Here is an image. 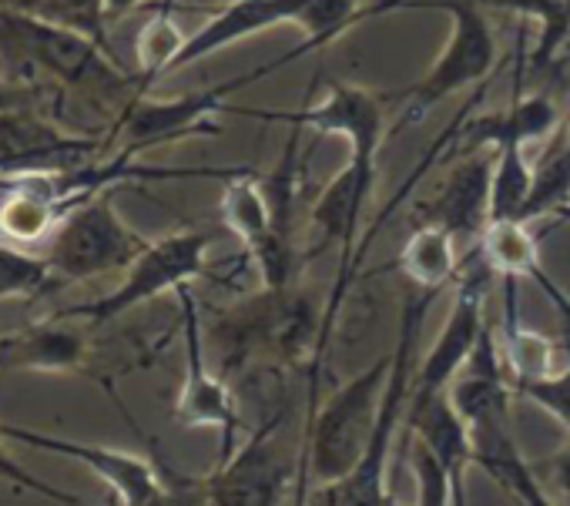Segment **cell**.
<instances>
[{"instance_id":"6da1fadb","label":"cell","mask_w":570,"mask_h":506,"mask_svg":"<svg viewBox=\"0 0 570 506\" xmlns=\"http://www.w3.org/2000/svg\"><path fill=\"white\" fill-rule=\"evenodd\" d=\"M0 75L21 91L61 85L101 101H121V111L145 95V88L108 58V48L14 4L0 8Z\"/></svg>"},{"instance_id":"7a4b0ae2","label":"cell","mask_w":570,"mask_h":506,"mask_svg":"<svg viewBox=\"0 0 570 506\" xmlns=\"http://www.w3.org/2000/svg\"><path fill=\"white\" fill-rule=\"evenodd\" d=\"M436 296L440 292H423V289L410 286V292L403 299V312H400V333L393 343V366H390V379L383 389V406H380L373 443L343 483L323 486L326 506H386V499H390L386 463H390L403 413H410L413 383H416V343H420L426 312H430Z\"/></svg>"},{"instance_id":"3957f363","label":"cell","mask_w":570,"mask_h":506,"mask_svg":"<svg viewBox=\"0 0 570 506\" xmlns=\"http://www.w3.org/2000/svg\"><path fill=\"white\" fill-rule=\"evenodd\" d=\"M390 11H443L450 14V24H453L443 54L423 75V81L410 91L400 125L420 121L430 108L453 98L456 91H466L470 85L483 81L493 71L497 38L480 0H376L370 11H363V21L376 14H390Z\"/></svg>"},{"instance_id":"277c9868","label":"cell","mask_w":570,"mask_h":506,"mask_svg":"<svg viewBox=\"0 0 570 506\" xmlns=\"http://www.w3.org/2000/svg\"><path fill=\"white\" fill-rule=\"evenodd\" d=\"M393 349L346 379L323 406H313L309 426V473L323 486L343 483L373 443L383 389L390 379Z\"/></svg>"},{"instance_id":"5b68a950","label":"cell","mask_w":570,"mask_h":506,"mask_svg":"<svg viewBox=\"0 0 570 506\" xmlns=\"http://www.w3.org/2000/svg\"><path fill=\"white\" fill-rule=\"evenodd\" d=\"M151 241L138 235L111 205V191L75 208L45 248L55 286L91 282L118 269H131Z\"/></svg>"},{"instance_id":"8992f818","label":"cell","mask_w":570,"mask_h":506,"mask_svg":"<svg viewBox=\"0 0 570 506\" xmlns=\"http://www.w3.org/2000/svg\"><path fill=\"white\" fill-rule=\"evenodd\" d=\"M208 245H212V231H198V228L171 231L141 251L111 292H105L91 302H78V306L58 312V319H85L91 326H105L165 292H178L191 279L205 276Z\"/></svg>"},{"instance_id":"52a82bcc","label":"cell","mask_w":570,"mask_h":506,"mask_svg":"<svg viewBox=\"0 0 570 506\" xmlns=\"http://www.w3.org/2000/svg\"><path fill=\"white\" fill-rule=\"evenodd\" d=\"M278 71V61L262 65L248 75H238L218 88H205L195 95H178V98H138L135 105H128L111 131V138L105 145H111L115 138H121V155L135 158L148 148H161V145H175L181 138H195V135H222V125L212 121V115L218 111H232L225 101L255 85L262 75Z\"/></svg>"},{"instance_id":"ba28073f","label":"cell","mask_w":570,"mask_h":506,"mask_svg":"<svg viewBox=\"0 0 570 506\" xmlns=\"http://www.w3.org/2000/svg\"><path fill=\"white\" fill-rule=\"evenodd\" d=\"M490 276L493 272L483 262L480 248L473 251V256L463 259V269H460V279H456V289H453V306L446 312V323H443L433 349L426 353V359L416 366V383H413L410 409L436 399L440 393H446V386L456 379V373L473 356L480 336L487 333L483 299H487Z\"/></svg>"},{"instance_id":"9c48e42d","label":"cell","mask_w":570,"mask_h":506,"mask_svg":"<svg viewBox=\"0 0 570 506\" xmlns=\"http://www.w3.org/2000/svg\"><path fill=\"white\" fill-rule=\"evenodd\" d=\"M282 413L262 423L205 476L212 506H278L293 483V459L278 446Z\"/></svg>"},{"instance_id":"30bf717a","label":"cell","mask_w":570,"mask_h":506,"mask_svg":"<svg viewBox=\"0 0 570 506\" xmlns=\"http://www.w3.org/2000/svg\"><path fill=\"white\" fill-rule=\"evenodd\" d=\"M181 302V343H185V376H181V389L175 399V419L185 429H215L222 436V456H228L238 443L242 433V416L235 406L232 389L225 386V379H218L208 369V356H205V326L195 306V296L185 289L175 292Z\"/></svg>"},{"instance_id":"8fae6325","label":"cell","mask_w":570,"mask_h":506,"mask_svg":"<svg viewBox=\"0 0 570 506\" xmlns=\"http://www.w3.org/2000/svg\"><path fill=\"white\" fill-rule=\"evenodd\" d=\"M105 141L61 131L31 108L0 115V178H35L75 171L88 161H98Z\"/></svg>"},{"instance_id":"7c38bea8","label":"cell","mask_w":570,"mask_h":506,"mask_svg":"<svg viewBox=\"0 0 570 506\" xmlns=\"http://www.w3.org/2000/svg\"><path fill=\"white\" fill-rule=\"evenodd\" d=\"M0 436H4L8 443H18V446L58 453L65 459L81 463L88 473H95L115 493V506H151L155 496L161 493V466L145 459V456L111 449V446H98V443H85V439L41 433V429L18 426V423H0Z\"/></svg>"},{"instance_id":"4fadbf2b","label":"cell","mask_w":570,"mask_h":506,"mask_svg":"<svg viewBox=\"0 0 570 506\" xmlns=\"http://www.w3.org/2000/svg\"><path fill=\"white\" fill-rule=\"evenodd\" d=\"M262 121H285L293 128H313L320 135H340L350 141V155L356 158H380L386 138V111L383 101L343 81H330V95L303 111H238Z\"/></svg>"},{"instance_id":"5bb4252c","label":"cell","mask_w":570,"mask_h":506,"mask_svg":"<svg viewBox=\"0 0 570 506\" xmlns=\"http://www.w3.org/2000/svg\"><path fill=\"white\" fill-rule=\"evenodd\" d=\"M88 369V339L81 329L61 323H31L11 333H0V373H85Z\"/></svg>"},{"instance_id":"9a60e30c","label":"cell","mask_w":570,"mask_h":506,"mask_svg":"<svg viewBox=\"0 0 570 506\" xmlns=\"http://www.w3.org/2000/svg\"><path fill=\"white\" fill-rule=\"evenodd\" d=\"M309 8V0H228V4L208 18L181 48V54L175 58L171 71L178 68H188V65H198L202 58L215 54V51H225L228 44L235 41H245V38H255L268 28H278V24H289L303 18V11Z\"/></svg>"},{"instance_id":"2e32d148","label":"cell","mask_w":570,"mask_h":506,"mask_svg":"<svg viewBox=\"0 0 570 506\" xmlns=\"http://www.w3.org/2000/svg\"><path fill=\"white\" fill-rule=\"evenodd\" d=\"M490 188H493V158L460 161L440 191L420 208L423 225H440L453 238H480L490 221Z\"/></svg>"},{"instance_id":"e0dca14e","label":"cell","mask_w":570,"mask_h":506,"mask_svg":"<svg viewBox=\"0 0 570 506\" xmlns=\"http://www.w3.org/2000/svg\"><path fill=\"white\" fill-rule=\"evenodd\" d=\"M406 426H410L406 433L426 443V449L436 456V463L450 476L456 506H466V473L476 466V446H473V433L466 419L453 409L446 393H440L436 399L423 406H413L406 413Z\"/></svg>"},{"instance_id":"ac0fdd59","label":"cell","mask_w":570,"mask_h":506,"mask_svg":"<svg viewBox=\"0 0 570 506\" xmlns=\"http://www.w3.org/2000/svg\"><path fill=\"white\" fill-rule=\"evenodd\" d=\"M500 282H503V323L497 329V349H500L507 379H510V386L517 393L520 386L550 379L560 369L557 356H563V346L553 343L550 336H540V333L527 329L520 323L517 279H500Z\"/></svg>"},{"instance_id":"d6986e66","label":"cell","mask_w":570,"mask_h":506,"mask_svg":"<svg viewBox=\"0 0 570 506\" xmlns=\"http://www.w3.org/2000/svg\"><path fill=\"white\" fill-rule=\"evenodd\" d=\"M476 248L493 276L517 279V282L520 279L537 282L547 292V299L563 312V319H570V299H563L557 282L543 272L540 248H537V238L527 228V221H487L483 235L476 238Z\"/></svg>"},{"instance_id":"ffe728a7","label":"cell","mask_w":570,"mask_h":506,"mask_svg":"<svg viewBox=\"0 0 570 506\" xmlns=\"http://www.w3.org/2000/svg\"><path fill=\"white\" fill-rule=\"evenodd\" d=\"M470 433H473V446H476V466L487 469L517 499V506H553L517 446L513 419L480 423Z\"/></svg>"},{"instance_id":"44dd1931","label":"cell","mask_w":570,"mask_h":506,"mask_svg":"<svg viewBox=\"0 0 570 506\" xmlns=\"http://www.w3.org/2000/svg\"><path fill=\"white\" fill-rule=\"evenodd\" d=\"M557 128H560V115H557L553 101L543 95H530V98L513 101L503 111L463 121V138H466V148H483V145H493V148L523 145L527 148V145L553 135Z\"/></svg>"},{"instance_id":"7402d4cb","label":"cell","mask_w":570,"mask_h":506,"mask_svg":"<svg viewBox=\"0 0 570 506\" xmlns=\"http://www.w3.org/2000/svg\"><path fill=\"white\" fill-rule=\"evenodd\" d=\"M396 269L406 276L413 289L423 292H443L460 276L456 259V238L440 225H420L396 259Z\"/></svg>"},{"instance_id":"603a6c76","label":"cell","mask_w":570,"mask_h":506,"mask_svg":"<svg viewBox=\"0 0 570 506\" xmlns=\"http://www.w3.org/2000/svg\"><path fill=\"white\" fill-rule=\"evenodd\" d=\"M218 211H222V221L228 225V231H235L242 238L245 251H252L258 241L275 235L272 231V211H268V201H265V191H262L255 171H245L238 178L222 181Z\"/></svg>"},{"instance_id":"cb8c5ba5","label":"cell","mask_w":570,"mask_h":506,"mask_svg":"<svg viewBox=\"0 0 570 506\" xmlns=\"http://www.w3.org/2000/svg\"><path fill=\"white\" fill-rule=\"evenodd\" d=\"M530 191H533V165L527 161L523 145L497 148L493 188H490V221H520Z\"/></svg>"},{"instance_id":"d4e9b609","label":"cell","mask_w":570,"mask_h":506,"mask_svg":"<svg viewBox=\"0 0 570 506\" xmlns=\"http://www.w3.org/2000/svg\"><path fill=\"white\" fill-rule=\"evenodd\" d=\"M480 4L540 21V38H537V51H533L537 68L550 65L557 48L570 38V0H480Z\"/></svg>"},{"instance_id":"484cf974","label":"cell","mask_w":570,"mask_h":506,"mask_svg":"<svg viewBox=\"0 0 570 506\" xmlns=\"http://www.w3.org/2000/svg\"><path fill=\"white\" fill-rule=\"evenodd\" d=\"M185 41H188V38L178 31V24H175L168 14L151 18V21L138 31V38H135L138 85H141V88H148L155 78L171 75V65H175V58L181 54Z\"/></svg>"},{"instance_id":"4316f807","label":"cell","mask_w":570,"mask_h":506,"mask_svg":"<svg viewBox=\"0 0 570 506\" xmlns=\"http://www.w3.org/2000/svg\"><path fill=\"white\" fill-rule=\"evenodd\" d=\"M14 8L31 11L58 28L78 31L101 48H108V14L105 0H14Z\"/></svg>"},{"instance_id":"83f0119b","label":"cell","mask_w":570,"mask_h":506,"mask_svg":"<svg viewBox=\"0 0 570 506\" xmlns=\"http://www.w3.org/2000/svg\"><path fill=\"white\" fill-rule=\"evenodd\" d=\"M48 289H55L48 259L31 256L28 248L0 241V302L41 296Z\"/></svg>"},{"instance_id":"f1b7e54d","label":"cell","mask_w":570,"mask_h":506,"mask_svg":"<svg viewBox=\"0 0 570 506\" xmlns=\"http://www.w3.org/2000/svg\"><path fill=\"white\" fill-rule=\"evenodd\" d=\"M563 356H560V369L543 379V383H530V386H520L513 396L547 409L560 426L570 429V319H567V333H563Z\"/></svg>"},{"instance_id":"f546056e","label":"cell","mask_w":570,"mask_h":506,"mask_svg":"<svg viewBox=\"0 0 570 506\" xmlns=\"http://www.w3.org/2000/svg\"><path fill=\"white\" fill-rule=\"evenodd\" d=\"M406 449H410V466L416 479V506H456L450 476L443 473L436 456L426 449V443L406 433Z\"/></svg>"},{"instance_id":"4dcf8cb0","label":"cell","mask_w":570,"mask_h":506,"mask_svg":"<svg viewBox=\"0 0 570 506\" xmlns=\"http://www.w3.org/2000/svg\"><path fill=\"white\" fill-rule=\"evenodd\" d=\"M4 443H8V439L0 436V479H4L11 489H24V493L45 496L48 503H58V506H88L81 496H75V493H68V489H58V486H51V483H45V479H38L28 466H21V463L8 453Z\"/></svg>"},{"instance_id":"1f68e13d","label":"cell","mask_w":570,"mask_h":506,"mask_svg":"<svg viewBox=\"0 0 570 506\" xmlns=\"http://www.w3.org/2000/svg\"><path fill=\"white\" fill-rule=\"evenodd\" d=\"M530 469L553 506H570V439L550 449L540 463H530Z\"/></svg>"},{"instance_id":"d6a6232c","label":"cell","mask_w":570,"mask_h":506,"mask_svg":"<svg viewBox=\"0 0 570 506\" xmlns=\"http://www.w3.org/2000/svg\"><path fill=\"white\" fill-rule=\"evenodd\" d=\"M151 506H212L205 479H188L171 473L168 466L161 469V493L155 496Z\"/></svg>"},{"instance_id":"836d02e7","label":"cell","mask_w":570,"mask_h":506,"mask_svg":"<svg viewBox=\"0 0 570 506\" xmlns=\"http://www.w3.org/2000/svg\"><path fill=\"white\" fill-rule=\"evenodd\" d=\"M28 98H31V91L14 88L4 75H0V115H11V111L28 108Z\"/></svg>"},{"instance_id":"e575fe53","label":"cell","mask_w":570,"mask_h":506,"mask_svg":"<svg viewBox=\"0 0 570 506\" xmlns=\"http://www.w3.org/2000/svg\"><path fill=\"white\" fill-rule=\"evenodd\" d=\"M145 0H105V14H108V24L111 21H118V18H125V14H131L135 8H141Z\"/></svg>"},{"instance_id":"d590c367","label":"cell","mask_w":570,"mask_h":506,"mask_svg":"<svg viewBox=\"0 0 570 506\" xmlns=\"http://www.w3.org/2000/svg\"><path fill=\"white\" fill-rule=\"evenodd\" d=\"M386 506H403V503H396V496L390 493V499H386Z\"/></svg>"},{"instance_id":"8d00e7d4","label":"cell","mask_w":570,"mask_h":506,"mask_svg":"<svg viewBox=\"0 0 570 506\" xmlns=\"http://www.w3.org/2000/svg\"><path fill=\"white\" fill-rule=\"evenodd\" d=\"M191 4H218V0H191Z\"/></svg>"},{"instance_id":"74e56055","label":"cell","mask_w":570,"mask_h":506,"mask_svg":"<svg viewBox=\"0 0 570 506\" xmlns=\"http://www.w3.org/2000/svg\"><path fill=\"white\" fill-rule=\"evenodd\" d=\"M563 135H567V141H570V118H567V125H563Z\"/></svg>"},{"instance_id":"f35d334b","label":"cell","mask_w":570,"mask_h":506,"mask_svg":"<svg viewBox=\"0 0 570 506\" xmlns=\"http://www.w3.org/2000/svg\"><path fill=\"white\" fill-rule=\"evenodd\" d=\"M4 4H8V0H0V8H4Z\"/></svg>"}]
</instances>
